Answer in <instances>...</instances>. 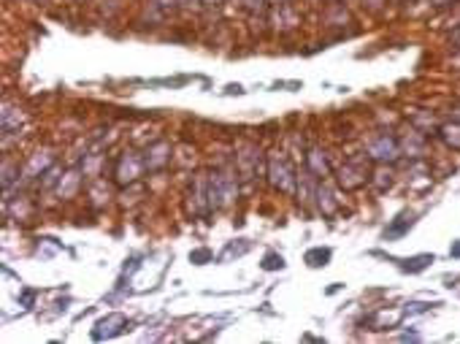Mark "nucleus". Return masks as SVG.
I'll return each instance as SVG.
<instances>
[{"mask_svg": "<svg viewBox=\"0 0 460 344\" xmlns=\"http://www.w3.org/2000/svg\"><path fill=\"white\" fill-rule=\"evenodd\" d=\"M282 266H284V257H282V255H274V252L266 255V260H263V269H266V271H276V269H282Z\"/></svg>", "mask_w": 460, "mask_h": 344, "instance_id": "obj_4", "label": "nucleus"}, {"mask_svg": "<svg viewBox=\"0 0 460 344\" xmlns=\"http://www.w3.org/2000/svg\"><path fill=\"white\" fill-rule=\"evenodd\" d=\"M306 263H309V266H314V269H320V266H328V263H331V250H322V247H317V250H309L306 252Z\"/></svg>", "mask_w": 460, "mask_h": 344, "instance_id": "obj_1", "label": "nucleus"}, {"mask_svg": "<svg viewBox=\"0 0 460 344\" xmlns=\"http://www.w3.org/2000/svg\"><path fill=\"white\" fill-rule=\"evenodd\" d=\"M409 228H412V217L406 219V215H403V217H398L387 230H385V236H387V239H396V236H403Z\"/></svg>", "mask_w": 460, "mask_h": 344, "instance_id": "obj_2", "label": "nucleus"}, {"mask_svg": "<svg viewBox=\"0 0 460 344\" xmlns=\"http://www.w3.org/2000/svg\"><path fill=\"white\" fill-rule=\"evenodd\" d=\"M209 257H212V255H209L206 250H198V252H192V255H190V260H192V263H203V260H209Z\"/></svg>", "mask_w": 460, "mask_h": 344, "instance_id": "obj_5", "label": "nucleus"}, {"mask_svg": "<svg viewBox=\"0 0 460 344\" xmlns=\"http://www.w3.org/2000/svg\"><path fill=\"white\" fill-rule=\"evenodd\" d=\"M428 263H433V255H417V257H412V260H406V271H423Z\"/></svg>", "mask_w": 460, "mask_h": 344, "instance_id": "obj_3", "label": "nucleus"}, {"mask_svg": "<svg viewBox=\"0 0 460 344\" xmlns=\"http://www.w3.org/2000/svg\"><path fill=\"white\" fill-rule=\"evenodd\" d=\"M450 255H452V257H460V239L450 247Z\"/></svg>", "mask_w": 460, "mask_h": 344, "instance_id": "obj_6", "label": "nucleus"}]
</instances>
